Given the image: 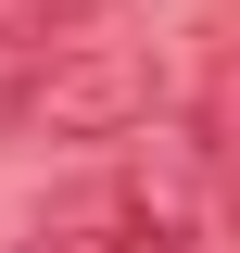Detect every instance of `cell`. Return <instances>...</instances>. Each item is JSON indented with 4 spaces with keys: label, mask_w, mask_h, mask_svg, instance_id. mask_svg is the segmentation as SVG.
Segmentation results:
<instances>
[{
    "label": "cell",
    "mask_w": 240,
    "mask_h": 253,
    "mask_svg": "<svg viewBox=\"0 0 240 253\" xmlns=\"http://www.w3.org/2000/svg\"><path fill=\"white\" fill-rule=\"evenodd\" d=\"M89 13V0H0V51H38V38H63Z\"/></svg>",
    "instance_id": "cell-3"
},
{
    "label": "cell",
    "mask_w": 240,
    "mask_h": 253,
    "mask_svg": "<svg viewBox=\"0 0 240 253\" xmlns=\"http://www.w3.org/2000/svg\"><path fill=\"white\" fill-rule=\"evenodd\" d=\"M152 101H164L152 51H114V38H38V51L0 76V139H26V152H89V139H126Z\"/></svg>",
    "instance_id": "cell-1"
},
{
    "label": "cell",
    "mask_w": 240,
    "mask_h": 253,
    "mask_svg": "<svg viewBox=\"0 0 240 253\" xmlns=\"http://www.w3.org/2000/svg\"><path fill=\"white\" fill-rule=\"evenodd\" d=\"M202 165H215V190H228V241H240V63L202 89Z\"/></svg>",
    "instance_id": "cell-2"
}]
</instances>
